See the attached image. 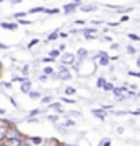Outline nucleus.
<instances>
[{
	"mask_svg": "<svg viewBox=\"0 0 140 146\" xmlns=\"http://www.w3.org/2000/svg\"><path fill=\"white\" fill-rule=\"evenodd\" d=\"M114 70H116L114 65H109V72H111V73H114Z\"/></svg>",
	"mask_w": 140,
	"mask_h": 146,
	"instance_id": "nucleus-54",
	"label": "nucleus"
},
{
	"mask_svg": "<svg viewBox=\"0 0 140 146\" xmlns=\"http://www.w3.org/2000/svg\"><path fill=\"white\" fill-rule=\"evenodd\" d=\"M26 15H28L26 11H16V13H13V18H15L16 21H18V20H25Z\"/></svg>",
	"mask_w": 140,
	"mask_h": 146,
	"instance_id": "nucleus-24",
	"label": "nucleus"
},
{
	"mask_svg": "<svg viewBox=\"0 0 140 146\" xmlns=\"http://www.w3.org/2000/svg\"><path fill=\"white\" fill-rule=\"evenodd\" d=\"M16 25H18V26H29V25H31V21L25 18V20H18V21H16Z\"/></svg>",
	"mask_w": 140,
	"mask_h": 146,
	"instance_id": "nucleus-31",
	"label": "nucleus"
},
{
	"mask_svg": "<svg viewBox=\"0 0 140 146\" xmlns=\"http://www.w3.org/2000/svg\"><path fill=\"white\" fill-rule=\"evenodd\" d=\"M26 80H28V78H25V76H20V75H13V76H11V83H16V81H18V83H25Z\"/></svg>",
	"mask_w": 140,
	"mask_h": 146,
	"instance_id": "nucleus-23",
	"label": "nucleus"
},
{
	"mask_svg": "<svg viewBox=\"0 0 140 146\" xmlns=\"http://www.w3.org/2000/svg\"><path fill=\"white\" fill-rule=\"evenodd\" d=\"M127 75H129V76H135V78H140V72H132V70H129Z\"/></svg>",
	"mask_w": 140,
	"mask_h": 146,
	"instance_id": "nucleus-38",
	"label": "nucleus"
},
{
	"mask_svg": "<svg viewBox=\"0 0 140 146\" xmlns=\"http://www.w3.org/2000/svg\"><path fill=\"white\" fill-rule=\"evenodd\" d=\"M28 141L31 143V146H42L44 145V138L42 136H28Z\"/></svg>",
	"mask_w": 140,
	"mask_h": 146,
	"instance_id": "nucleus-9",
	"label": "nucleus"
},
{
	"mask_svg": "<svg viewBox=\"0 0 140 146\" xmlns=\"http://www.w3.org/2000/svg\"><path fill=\"white\" fill-rule=\"evenodd\" d=\"M77 93V88H73V86H67V88L64 89V94H65V98H68V96H72V94Z\"/></svg>",
	"mask_w": 140,
	"mask_h": 146,
	"instance_id": "nucleus-21",
	"label": "nucleus"
},
{
	"mask_svg": "<svg viewBox=\"0 0 140 146\" xmlns=\"http://www.w3.org/2000/svg\"><path fill=\"white\" fill-rule=\"evenodd\" d=\"M20 91L23 94H29L33 91V84H31V81L29 80H26L25 83H21V86H20Z\"/></svg>",
	"mask_w": 140,
	"mask_h": 146,
	"instance_id": "nucleus-8",
	"label": "nucleus"
},
{
	"mask_svg": "<svg viewBox=\"0 0 140 146\" xmlns=\"http://www.w3.org/2000/svg\"><path fill=\"white\" fill-rule=\"evenodd\" d=\"M59 37H60V39H67V37H68V33L60 31V33H59Z\"/></svg>",
	"mask_w": 140,
	"mask_h": 146,
	"instance_id": "nucleus-42",
	"label": "nucleus"
},
{
	"mask_svg": "<svg viewBox=\"0 0 140 146\" xmlns=\"http://www.w3.org/2000/svg\"><path fill=\"white\" fill-rule=\"evenodd\" d=\"M88 50L86 49H78L77 54H75V57H77V60H88Z\"/></svg>",
	"mask_w": 140,
	"mask_h": 146,
	"instance_id": "nucleus-11",
	"label": "nucleus"
},
{
	"mask_svg": "<svg viewBox=\"0 0 140 146\" xmlns=\"http://www.w3.org/2000/svg\"><path fill=\"white\" fill-rule=\"evenodd\" d=\"M129 112L127 110H113L111 112V115H114V117H122V115H127Z\"/></svg>",
	"mask_w": 140,
	"mask_h": 146,
	"instance_id": "nucleus-29",
	"label": "nucleus"
},
{
	"mask_svg": "<svg viewBox=\"0 0 140 146\" xmlns=\"http://www.w3.org/2000/svg\"><path fill=\"white\" fill-rule=\"evenodd\" d=\"M65 128H73V127H77V122L73 119H68L67 115H64V123H62Z\"/></svg>",
	"mask_w": 140,
	"mask_h": 146,
	"instance_id": "nucleus-12",
	"label": "nucleus"
},
{
	"mask_svg": "<svg viewBox=\"0 0 140 146\" xmlns=\"http://www.w3.org/2000/svg\"><path fill=\"white\" fill-rule=\"evenodd\" d=\"M111 49H113V50L119 49V44H117V42H113V44H111Z\"/></svg>",
	"mask_w": 140,
	"mask_h": 146,
	"instance_id": "nucleus-49",
	"label": "nucleus"
},
{
	"mask_svg": "<svg viewBox=\"0 0 140 146\" xmlns=\"http://www.w3.org/2000/svg\"><path fill=\"white\" fill-rule=\"evenodd\" d=\"M44 11H46V7H34L31 10H28L26 13L28 15H36V13H44Z\"/></svg>",
	"mask_w": 140,
	"mask_h": 146,
	"instance_id": "nucleus-15",
	"label": "nucleus"
},
{
	"mask_svg": "<svg viewBox=\"0 0 140 146\" xmlns=\"http://www.w3.org/2000/svg\"><path fill=\"white\" fill-rule=\"evenodd\" d=\"M54 73H56V70H54L52 67H44V68H42V75H46L47 78H51Z\"/></svg>",
	"mask_w": 140,
	"mask_h": 146,
	"instance_id": "nucleus-19",
	"label": "nucleus"
},
{
	"mask_svg": "<svg viewBox=\"0 0 140 146\" xmlns=\"http://www.w3.org/2000/svg\"><path fill=\"white\" fill-rule=\"evenodd\" d=\"M114 88H116L114 84H113V83H109V81H108V83H106V86L103 88V91H113Z\"/></svg>",
	"mask_w": 140,
	"mask_h": 146,
	"instance_id": "nucleus-35",
	"label": "nucleus"
},
{
	"mask_svg": "<svg viewBox=\"0 0 140 146\" xmlns=\"http://www.w3.org/2000/svg\"><path fill=\"white\" fill-rule=\"evenodd\" d=\"M59 29H54V31L52 33H49V34H47V37H46V41L47 42H52V41H56V39H59Z\"/></svg>",
	"mask_w": 140,
	"mask_h": 146,
	"instance_id": "nucleus-14",
	"label": "nucleus"
},
{
	"mask_svg": "<svg viewBox=\"0 0 140 146\" xmlns=\"http://www.w3.org/2000/svg\"><path fill=\"white\" fill-rule=\"evenodd\" d=\"M0 28L2 29H8V31H16L18 29V25H16V21H2L0 23Z\"/></svg>",
	"mask_w": 140,
	"mask_h": 146,
	"instance_id": "nucleus-6",
	"label": "nucleus"
},
{
	"mask_svg": "<svg viewBox=\"0 0 140 146\" xmlns=\"http://www.w3.org/2000/svg\"><path fill=\"white\" fill-rule=\"evenodd\" d=\"M28 98H29V99H31V101H38V99L41 101V98H42V94L39 93V91H34V89H33L31 93L28 94Z\"/></svg>",
	"mask_w": 140,
	"mask_h": 146,
	"instance_id": "nucleus-17",
	"label": "nucleus"
},
{
	"mask_svg": "<svg viewBox=\"0 0 140 146\" xmlns=\"http://www.w3.org/2000/svg\"><path fill=\"white\" fill-rule=\"evenodd\" d=\"M125 36L129 37L130 41H134V42H140V36H137V34H134V33H127Z\"/></svg>",
	"mask_w": 140,
	"mask_h": 146,
	"instance_id": "nucleus-27",
	"label": "nucleus"
},
{
	"mask_svg": "<svg viewBox=\"0 0 140 146\" xmlns=\"http://www.w3.org/2000/svg\"><path fill=\"white\" fill-rule=\"evenodd\" d=\"M78 10H82L83 13H93V11L98 10V5L96 3H82V7Z\"/></svg>",
	"mask_w": 140,
	"mask_h": 146,
	"instance_id": "nucleus-7",
	"label": "nucleus"
},
{
	"mask_svg": "<svg viewBox=\"0 0 140 146\" xmlns=\"http://www.w3.org/2000/svg\"><path fill=\"white\" fill-rule=\"evenodd\" d=\"M36 44H39V39H31V41H29V44H28V49H31V47H34L36 46Z\"/></svg>",
	"mask_w": 140,
	"mask_h": 146,
	"instance_id": "nucleus-36",
	"label": "nucleus"
},
{
	"mask_svg": "<svg viewBox=\"0 0 140 146\" xmlns=\"http://www.w3.org/2000/svg\"><path fill=\"white\" fill-rule=\"evenodd\" d=\"M116 133H117V135H122V133H124V127H117V128H116Z\"/></svg>",
	"mask_w": 140,
	"mask_h": 146,
	"instance_id": "nucleus-44",
	"label": "nucleus"
},
{
	"mask_svg": "<svg viewBox=\"0 0 140 146\" xmlns=\"http://www.w3.org/2000/svg\"><path fill=\"white\" fill-rule=\"evenodd\" d=\"M125 52L129 54V55H135V54H137V49H135L132 44H129V46L125 47Z\"/></svg>",
	"mask_w": 140,
	"mask_h": 146,
	"instance_id": "nucleus-26",
	"label": "nucleus"
},
{
	"mask_svg": "<svg viewBox=\"0 0 140 146\" xmlns=\"http://www.w3.org/2000/svg\"><path fill=\"white\" fill-rule=\"evenodd\" d=\"M135 65H137V67L140 68V55H139V57H137V60H135Z\"/></svg>",
	"mask_w": 140,
	"mask_h": 146,
	"instance_id": "nucleus-53",
	"label": "nucleus"
},
{
	"mask_svg": "<svg viewBox=\"0 0 140 146\" xmlns=\"http://www.w3.org/2000/svg\"><path fill=\"white\" fill-rule=\"evenodd\" d=\"M137 96H140V93H139V94H137Z\"/></svg>",
	"mask_w": 140,
	"mask_h": 146,
	"instance_id": "nucleus-56",
	"label": "nucleus"
},
{
	"mask_svg": "<svg viewBox=\"0 0 140 146\" xmlns=\"http://www.w3.org/2000/svg\"><path fill=\"white\" fill-rule=\"evenodd\" d=\"M108 26L109 28H117V26H119V21H109Z\"/></svg>",
	"mask_w": 140,
	"mask_h": 146,
	"instance_id": "nucleus-41",
	"label": "nucleus"
},
{
	"mask_svg": "<svg viewBox=\"0 0 140 146\" xmlns=\"http://www.w3.org/2000/svg\"><path fill=\"white\" fill-rule=\"evenodd\" d=\"M21 72H23V76H25V78H28V75H29V67H28V65H25V67L21 68Z\"/></svg>",
	"mask_w": 140,
	"mask_h": 146,
	"instance_id": "nucleus-37",
	"label": "nucleus"
},
{
	"mask_svg": "<svg viewBox=\"0 0 140 146\" xmlns=\"http://www.w3.org/2000/svg\"><path fill=\"white\" fill-rule=\"evenodd\" d=\"M85 20H73V25H77V26H85Z\"/></svg>",
	"mask_w": 140,
	"mask_h": 146,
	"instance_id": "nucleus-39",
	"label": "nucleus"
},
{
	"mask_svg": "<svg viewBox=\"0 0 140 146\" xmlns=\"http://www.w3.org/2000/svg\"><path fill=\"white\" fill-rule=\"evenodd\" d=\"M60 102H62V104H77V101L75 99H70V98H65V96L60 98Z\"/></svg>",
	"mask_w": 140,
	"mask_h": 146,
	"instance_id": "nucleus-28",
	"label": "nucleus"
},
{
	"mask_svg": "<svg viewBox=\"0 0 140 146\" xmlns=\"http://www.w3.org/2000/svg\"><path fill=\"white\" fill-rule=\"evenodd\" d=\"M10 49V46H7V44H3V42H0V50H8Z\"/></svg>",
	"mask_w": 140,
	"mask_h": 146,
	"instance_id": "nucleus-43",
	"label": "nucleus"
},
{
	"mask_svg": "<svg viewBox=\"0 0 140 146\" xmlns=\"http://www.w3.org/2000/svg\"><path fill=\"white\" fill-rule=\"evenodd\" d=\"M60 55H62V54L59 52V49H52V50H49V55H47V57L52 58V60H57V58H60Z\"/></svg>",
	"mask_w": 140,
	"mask_h": 146,
	"instance_id": "nucleus-16",
	"label": "nucleus"
},
{
	"mask_svg": "<svg viewBox=\"0 0 140 146\" xmlns=\"http://www.w3.org/2000/svg\"><path fill=\"white\" fill-rule=\"evenodd\" d=\"M80 7H82V2H80V0L70 2V3H65V5H64L62 11H64V15H72V13H75V11L80 8Z\"/></svg>",
	"mask_w": 140,
	"mask_h": 146,
	"instance_id": "nucleus-3",
	"label": "nucleus"
},
{
	"mask_svg": "<svg viewBox=\"0 0 140 146\" xmlns=\"http://www.w3.org/2000/svg\"><path fill=\"white\" fill-rule=\"evenodd\" d=\"M122 21H129V16H127V15H122V16H121V21H119V23H122Z\"/></svg>",
	"mask_w": 140,
	"mask_h": 146,
	"instance_id": "nucleus-50",
	"label": "nucleus"
},
{
	"mask_svg": "<svg viewBox=\"0 0 140 146\" xmlns=\"http://www.w3.org/2000/svg\"><path fill=\"white\" fill-rule=\"evenodd\" d=\"M62 146H78L77 143H62Z\"/></svg>",
	"mask_w": 140,
	"mask_h": 146,
	"instance_id": "nucleus-52",
	"label": "nucleus"
},
{
	"mask_svg": "<svg viewBox=\"0 0 140 146\" xmlns=\"http://www.w3.org/2000/svg\"><path fill=\"white\" fill-rule=\"evenodd\" d=\"M60 8H46V11H44V13H46V15H57V13H60Z\"/></svg>",
	"mask_w": 140,
	"mask_h": 146,
	"instance_id": "nucleus-25",
	"label": "nucleus"
},
{
	"mask_svg": "<svg viewBox=\"0 0 140 146\" xmlns=\"http://www.w3.org/2000/svg\"><path fill=\"white\" fill-rule=\"evenodd\" d=\"M59 80H62V81H68V80H72V73H70V70H68V67H64V65H60L59 67Z\"/></svg>",
	"mask_w": 140,
	"mask_h": 146,
	"instance_id": "nucleus-4",
	"label": "nucleus"
},
{
	"mask_svg": "<svg viewBox=\"0 0 140 146\" xmlns=\"http://www.w3.org/2000/svg\"><path fill=\"white\" fill-rule=\"evenodd\" d=\"M0 86H3L5 89H11V81H3Z\"/></svg>",
	"mask_w": 140,
	"mask_h": 146,
	"instance_id": "nucleus-40",
	"label": "nucleus"
},
{
	"mask_svg": "<svg viewBox=\"0 0 140 146\" xmlns=\"http://www.w3.org/2000/svg\"><path fill=\"white\" fill-rule=\"evenodd\" d=\"M103 41H106V42H111V44H113V37H111V36H104V37H103Z\"/></svg>",
	"mask_w": 140,
	"mask_h": 146,
	"instance_id": "nucleus-48",
	"label": "nucleus"
},
{
	"mask_svg": "<svg viewBox=\"0 0 140 146\" xmlns=\"http://www.w3.org/2000/svg\"><path fill=\"white\" fill-rule=\"evenodd\" d=\"M90 25H91V26H99V25H104V21H101V20H91L90 21Z\"/></svg>",
	"mask_w": 140,
	"mask_h": 146,
	"instance_id": "nucleus-34",
	"label": "nucleus"
},
{
	"mask_svg": "<svg viewBox=\"0 0 140 146\" xmlns=\"http://www.w3.org/2000/svg\"><path fill=\"white\" fill-rule=\"evenodd\" d=\"M67 117H68V119H73V117H78V119H80V117H82V114H80L78 110H72L70 114H67Z\"/></svg>",
	"mask_w": 140,
	"mask_h": 146,
	"instance_id": "nucleus-32",
	"label": "nucleus"
},
{
	"mask_svg": "<svg viewBox=\"0 0 140 146\" xmlns=\"http://www.w3.org/2000/svg\"><path fill=\"white\" fill-rule=\"evenodd\" d=\"M93 60H98L96 65H99V67H109L111 65V57L108 55V52H98Z\"/></svg>",
	"mask_w": 140,
	"mask_h": 146,
	"instance_id": "nucleus-1",
	"label": "nucleus"
},
{
	"mask_svg": "<svg viewBox=\"0 0 140 146\" xmlns=\"http://www.w3.org/2000/svg\"><path fill=\"white\" fill-rule=\"evenodd\" d=\"M91 114H93L98 120H101V122H103V120L106 119V114H108V112H106V110H103L101 107H99V109H93V110H91Z\"/></svg>",
	"mask_w": 140,
	"mask_h": 146,
	"instance_id": "nucleus-10",
	"label": "nucleus"
},
{
	"mask_svg": "<svg viewBox=\"0 0 140 146\" xmlns=\"http://www.w3.org/2000/svg\"><path fill=\"white\" fill-rule=\"evenodd\" d=\"M47 107H49V110H56V114H57V115H64V112H65L64 104H62V102H59V101H54V102L49 104Z\"/></svg>",
	"mask_w": 140,
	"mask_h": 146,
	"instance_id": "nucleus-5",
	"label": "nucleus"
},
{
	"mask_svg": "<svg viewBox=\"0 0 140 146\" xmlns=\"http://www.w3.org/2000/svg\"><path fill=\"white\" fill-rule=\"evenodd\" d=\"M98 146H111V140H109V138H103V140L99 141Z\"/></svg>",
	"mask_w": 140,
	"mask_h": 146,
	"instance_id": "nucleus-33",
	"label": "nucleus"
},
{
	"mask_svg": "<svg viewBox=\"0 0 140 146\" xmlns=\"http://www.w3.org/2000/svg\"><path fill=\"white\" fill-rule=\"evenodd\" d=\"M106 83H108V81H106V78H103V76H99V78L96 80V88L103 89L104 86H106Z\"/></svg>",
	"mask_w": 140,
	"mask_h": 146,
	"instance_id": "nucleus-22",
	"label": "nucleus"
},
{
	"mask_svg": "<svg viewBox=\"0 0 140 146\" xmlns=\"http://www.w3.org/2000/svg\"><path fill=\"white\" fill-rule=\"evenodd\" d=\"M75 62H77L75 54L65 52V54H62V55H60V65H64V67H72Z\"/></svg>",
	"mask_w": 140,
	"mask_h": 146,
	"instance_id": "nucleus-2",
	"label": "nucleus"
},
{
	"mask_svg": "<svg viewBox=\"0 0 140 146\" xmlns=\"http://www.w3.org/2000/svg\"><path fill=\"white\" fill-rule=\"evenodd\" d=\"M5 114H7V110L3 107H0V115H5Z\"/></svg>",
	"mask_w": 140,
	"mask_h": 146,
	"instance_id": "nucleus-55",
	"label": "nucleus"
},
{
	"mask_svg": "<svg viewBox=\"0 0 140 146\" xmlns=\"http://www.w3.org/2000/svg\"><path fill=\"white\" fill-rule=\"evenodd\" d=\"M42 62L44 63H52V62H56V60H52V58H49V57H44L42 58Z\"/></svg>",
	"mask_w": 140,
	"mask_h": 146,
	"instance_id": "nucleus-46",
	"label": "nucleus"
},
{
	"mask_svg": "<svg viewBox=\"0 0 140 146\" xmlns=\"http://www.w3.org/2000/svg\"><path fill=\"white\" fill-rule=\"evenodd\" d=\"M125 96H130V98H135L137 94H135L134 91H129V89H127V93H125Z\"/></svg>",
	"mask_w": 140,
	"mask_h": 146,
	"instance_id": "nucleus-47",
	"label": "nucleus"
},
{
	"mask_svg": "<svg viewBox=\"0 0 140 146\" xmlns=\"http://www.w3.org/2000/svg\"><path fill=\"white\" fill-rule=\"evenodd\" d=\"M54 128H56V130L59 131V133H60V135H68V133H70V131H68V128H65V127L62 125V123H56V125H54Z\"/></svg>",
	"mask_w": 140,
	"mask_h": 146,
	"instance_id": "nucleus-13",
	"label": "nucleus"
},
{
	"mask_svg": "<svg viewBox=\"0 0 140 146\" xmlns=\"http://www.w3.org/2000/svg\"><path fill=\"white\" fill-rule=\"evenodd\" d=\"M41 102H42V104H46V106L52 104V102H54V96H52V94H47V96H42V98H41Z\"/></svg>",
	"mask_w": 140,
	"mask_h": 146,
	"instance_id": "nucleus-18",
	"label": "nucleus"
},
{
	"mask_svg": "<svg viewBox=\"0 0 140 146\" xmlns=\"http://www.w3.org/2000/svg\"><path fill=\"white\" fill-rule=\"evenodd\" d=\"M38 80H39V81H47V76L46 75H39V78Z\"/></svg>",
	"mask_w": 140,
	"mask_h": 146,
	"instance_id": "nucleus-51",
	"label": "nucleus"
},
{
	"mask_svg": "<svg viewBox=\"0 0 140 146\" xmlns=\"http://www.w3.org/2000/svg\"><path fill=\"white\" fill-rule=\"evenodd\" d=\"M47 120H49V122H52V123L56 125V123H59V120H60V115H57V114H49V115H47Z\"/></svg>",
	"mask_w": 140,
	"mask_h": 146,
	"instance_id": "nucleus-20",
	"label": "nucleus"
},
{
	"mask_svg": "<svg viewBox=\"0 0 140 146\" xmlns=\"http://www.w3.org/2000/svg\"><path fill=\"white\" fill-rule=\"evenodd\" d=\"M41 112H42L41 109H31V110H29V114H28V117H31V119H33V117H38Z\"/></svg>",
	"mask_w": 140,
	"mask_h": 146,
	"instance_id": "nucleus-30",
	"label": "nucleus"
},
{
	"mask_svg": "<svg viewBox=\"0 0 140 146\" xmlns=\"http://www.w3.org/2000/svg\"><path fill=\"white\" fill-rule=\"evenodd\" d=\"M65 47H67V46H65V44H60V46H59V52H60V54H65Z\"/></svg>",
	"mask_w": 140,
	"mask_h": 146,
	"instance_id": "nucleus-45",
	"label": "nucleus"
}]
</instances>
